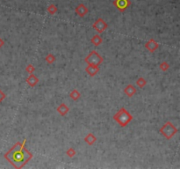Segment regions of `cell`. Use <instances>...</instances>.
<instances>
[{
	"label": "cell",
	"instance_id": "obj_1",
	"mask_svg": "<svg viewBox=\"0 0 180 169\" xmlns=\"http://www.w3.org/2000/svg\"><path fill=\"white\" fill-rule=\"evenodd\" d=\"M27 139H24L22 144L17 142L5 155V159L8 160L11 165L15 168H22L29 160L33 158V154L25 148Z\"/></svg>",
	"mask_w": 180,
	"mask_h": 169
},
{
	"label": "cell",
	"instance_id": "obj_2",
	"mask_svg": "<svg viewBox=\"0 0 180 169\" xmlns=\"http://www.w3.org/2000/svg\"><path fill=\"white\" fill-rule=\"evenodd\" d=\"M114 121L116 122L121 126V127H125L126 126L129 122L133 120V116L131 114H129V112H127L126 108H122L118 111L114 116H113Z\"/></svg>",
	"mask_w": 180,
	"mask_h": 169
},
{
	"label": "cell",
	"instance_id": "obj_3",
	"mask_svg": "<svg viewBox=\"0 0 180 169\" xmlns=\"http://www.w3.org/2000/svg\"><path fill=\"white\" fill-rule=\"evenodd\" d=\"M160 132L162 133L164 138H166L167 139H171L178 132V129L170 121H168L162 125V127L160 129Z\"/></svg>",
	"mask_w": 180,
	"mask_h": 169
},
{
	"label": "cell",
	"instance_id": "obj_4",
	"mask_svg": "<svg viewBox=\"0 0 180 169\" xmlns=\"http://www.w3.org/2000/svg\"><path fill=\"white\" fill-rule=\"evenodd\" d=\"M84 61L85 63H87V65H99L100 64L103 63V57H101V56L96 50H93L89 54V56L85 57Z\"/></svg>",
	"mask_w": 180,
	"mask_h": 169
},
{
	"label": "cell",
	"instance_id": "obj_5",
	"mask_svg": "<svg viewBox=\"0 0 180 169\" xmlns=\"http://www.w3.org/2000/svg\"><path fill=\"white\" fill-rule=\"evenodd\" d=\"M92 28H93V29H95L99 34H101L107 28V24H106V22L104 19L99 18L93 23Z\"/></svg>",
	"mask_w": 180,
	"mask_h": 169
},
{
	"label": "cell",
	"instance_id": "obj_6",
	"mask_svg": "<svg viewBox=\"0 0 180 169\" xmlns=\"http://www.w3.org/2000/svg\"><path fill=\"white\" fill-rule=\"evenodd\" d=\"M130 4L131 3L129 0H114L113 1V5L121 12H125L127 9V7L130 5Z\"/></svg>",
	"mask_w": 180,
	"mask_h": 169
},
{
	"label": "cell",
	"instance_id": "obj_7",
	"mask_svg": "<svg viewBox=\"0 0 180 169\" xmlns=\"http://www.w3.org/2000/svg\"><path fill=\"white\" fill-rule=\"evenodd\" d=\"M76 12L78 16L80 17H84L88 12H89V10L88 8L83 5V4H80L78 5V6L76 8Z\"/></svg>",
	"mask_w": 180,
	"mask_h": 169
},
{
	"label": "cell",
	"instance_id": "obj_8",
	"mask_svg": "<svg viewBox=\"0 0 180 169\" xmlns=\"http://www.w3.org/2000/svg\"><path fill=\"white\" fill-rule=\"evenodd\" d=\"M159 47V44L154 40V39H150L146 44H145V48L147 49H149V51L150 52H154L155 49H157Z\"/></svg>",
	"mask_w": 180,
	"mask_h": 169
},
{
	"label": "cell",
	"instance_id": "obj_9",
	"mask_svg": "<svg viewBox=\"0 0 180 169\" xmlns=\"http://www.w3.org/2000/svg\"><path fill=\"white\" fill-rule=\"evenodd\" d=\"M85 71L90 76L93 77L99 71V65H88V66L85 68Z\"/></svg>",
	"mask_w": 180,
	"mask_h": 169
},
{
	"label": "cell",
	"instance_id": "obj_10",
	"mask_svg": "<svg viewBox=\"0 0 180 169\" xmlns=\"http://www.w3.org/2000/svg\"><path fill=\"white\" fill-rule=\"evenodd\" d=\"M56 110L62 116H65L70 111V108L65 103H62L61 105H59V107H57Z\"/></svg>",
	"mask_w": 180,
	"mask_h": 169
},
{
	"label": "cell",
	"instance_id": "obj_11",
	"mask_svg": "<svg viewBox=\"0 0 180 169\" xmlns=\"http://www.w3.org/2000/svg\"><path fill=\"white\" fill-rule=\"evenodd\" d=\"M26 81H27V83L30 86L34 87V86H35L36 85L39 83L40 80H39V78H38L35 75H34V74L32 73V74L29 75V77L27 78Z\"/></svg>",
	"mask_w": 180,
	"mask_h": 169
},
{
	"label": "cell",
	"instance_id": "obj_12",
	"mask_svg": "<svg viewBox=\"0 0 180 169\" xmlns=\"http://www.w3.org/2000/svg\"><path fill=\"white\" fill-rule=\"evenodd\" d=\"M124 93L128 96V97H133L136 93V89L134 85H128L126 88L124 89Z\"/></svg>",
	"mask_w": 180,
	"mask_h": 169
},
{
	"label": "cell",
	"instance_id": "obj_13",
	"mask_svg": "<svg viewBox=\"0 0 180 169\" xmlns=\"http://www.w3.org/2000/svg\"><path fill=\"white\" fill-rule=\"evenodd\" d=\"M96 141H97V138H96L92 133L88 134V135L84 138V142H86V144H89V145H92Z\"/></svg>",
	"mask_w": 180,
	"mask_h": 169
},
{
	"label": "cell",
	"instance_id": "obj_14",
	"mask_svg": "<svg viewBox=\"0 0 180 169\" xmlns=\"http://www.w3.org/2000/svg\"><path fill=\"white\" fill-rule=\"evenodd\" d=\"M90 41H91V43H92L94 46L98 47V46H99V45L103 42V39L100 37V35H94L93 37L91 38Z\"/></svg>",
	"mask_w": 180,
	"mask_h": 169
},
{
	"label": "cell",
	"instance_id": "obj_15",
	"mask_svg": "<svg viewBox=\"0 0 180 169\" xmlns=\"http://www.w3.org/2000/svg\"><path fill=\"white\" fill-rule=\"evenodd\" d=\"M70 97L71 98L73 101H77L81 97V94L77 89H74L71 93L70 94Z\"/></svg>",
	"mask_w": 180,
	"mask_h": 169
},
{
	"label": "cell",
	"instance_id": "obj_16",
	"mask_svg": "<svg viewBox=\"0 0 180 169\" xmlns=\"http://www.w3.org/2000/svg\"><path fill=\"white\" fill-rule=\"evenodd\" d=\"M45 60L48 65H52L54 61H55V56L53 54H47V56H46Z\"/></svg>",
	"mask_w": 180,
	"mask_h": 169
},
{
	"label": "cell",
	"instance_id": "obj_17",
	"mask_svg": "<svg viewBox=\"0 0 180 169\" xmlns=\"http://www.w3.org/2000/svg\"><path fill=\"white\" fill-rule=\"evenodd\" d=\"M147 84V82H146V80L144 79L143 78H138L137 80H136V85L140 87V88H143L144 86L146 85Z\"/></svg>",
	"mask_w": 180,
	"mask_h": 169
},
{
	"label": "cell",
	"instance_id": "obj_18",
	"mask_svg": "<svg viewBox=\"0 0 180 169\" xmlns=\"http://www.w3.org/2000/svg\"><path fill=\"white\" fill-rule=\"evenodd\" d=\"M47 12L48 13H50L51 15H54V14H55L56 13V12H57V7L54 5H50L48 7H47Z\"/></svg>",
	"mask_w": 180,
	"mask_h": 169
},
{
	"label": "cell",
	"instance_id": "obj_19",
	"mask_svg": "<svg viewBox=\"0 0 180 169\" xmlns=\"http://www.w3.org/2000/svg\"><path fill=\"white\" fill-rule=\"evenodd\" d=\"M159 68L162 70V71H168L169 70V68H170V65L167 63V62H162V64L159 65Z\"/></svg>",
	"mask_w": 180,
	"mask_h": 169
},
{
	"label": "cell",
	"instance_id": "obj_20",
	"mask_svg": "<svg viewBox=\"0 0 180 169\" xmlns=\"http://www.w3.org/2000/svg\"><path fill=\"white\" fill-rule=\"evenodd\" d=\"M66 154L70 157V158H73L76 155V151L74 150L73 148H70L69 150L66 151Z\"/></svg>",
	"mask_w": 180,
	"mask_h": 169
},
{
	"label": "cell",
	"instance_id": "obj_21",
	"mask_svg": "<svg viewBox=\"0 0 180 169\" xmlns=\"http://www.w3.org/2000/svg\"><path fill=\"white\" fill-rule=\"evenodd\" d=\"M34 70H35V68L32 65H28L26 67V71H27L29 74H32V73H34Z\"/></svg>",
	"mask_w": 180,
	"mask_h": 169
},
{
	"label": "cell",
	"instance_id": "obj_22",
	"mask_svg": "<svg viewBox=\"0 0 180 169\" xmlns=\"http://www.w3.org/2000/svg\"><path fill=\"white\" fill-rule=\"evenodd\" d=\"M5 97H6V95H5V94H4V93H3V92L0 90V103H1V102H2V101L5 100Z\"/></svg>",
	"mask_w": 180,
	"mask_h": 169
},
{
	"label": "cell",
	"instance_id": "obj_23",
	"mask_svg": "<svg viewBox=\"0 0 180 169\" xmlns=\"http://www.w3.org/2000/svg\"><path fill=\"white\" fill-rule=\"evenodd\" d=\"M4 44H5V41H3V40H2V39L0 38V48L2 47V46H3Z\"/></svg>",
	"mask_w": 180,
	"mask_h": 169
}]
</instances>
